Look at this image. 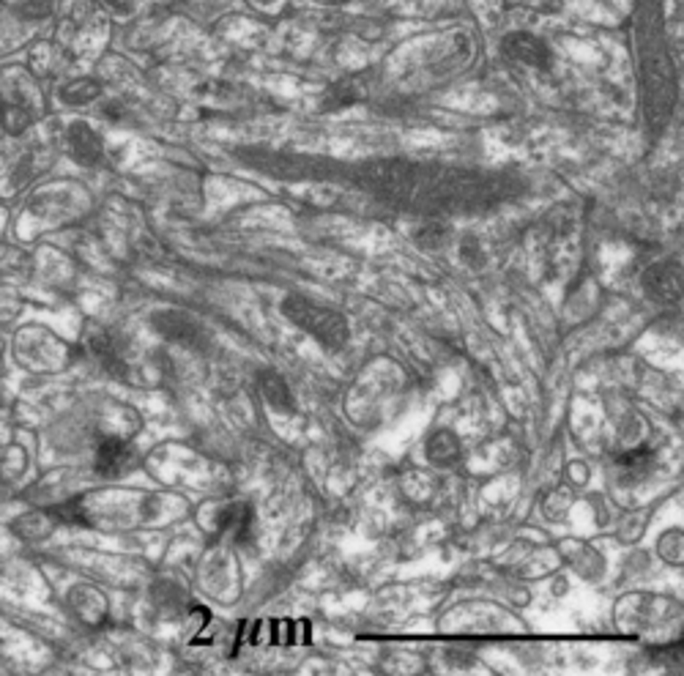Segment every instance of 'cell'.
<instances>
[{"instance_id":"6da1fadb","label":"cell","mask_w":684,"mask_h":676,"mask_svg":"<svg viewBox=\"0 0 684 676\" xmlns=\"http://www.w3.org/2000/svg\"><path fill=\"white\" fill-rule=\"evenodd\" d=\"M282 312L293 320L296 326H302L304 332H310L312 337H318L323 345H342L348 337V326H345V318L329 307H318L302 296H287L282 302Z\"/></svg>"},{"instance_id":"7a4b0ae2","label":"cell","mask_w":684,"mask_h":676,"mask_svg":"<svg viewBox=\"0 0 684 676\" xmlns=\"http://www.w3.org/2000/svg\"><path fill=\"white\" fill-rule=\"evenodd\" d=\"M135 468V449L121 438H102L96 449V471L105 476H121Z\"/></svg>"},{"instance_id":"3957f363","label":"cell","mask_w":684,"mask_h":676,"mask_svg":"<svg viewBox=\"0 0 684 676\" xmlns=\"http://www.w3.org/2000/svg\"><path fill=\"white\" fill-rule=\"evenodd\" d=\"M504 52L520 63H529V67L537 69H547L550 67V50L545 42H539L531 34H509L504 39Z\"/></svg>"},{"instance_id":"277c9868","label":"cell","mask_w":684,"mask_h":676,"mask_svg":"<svg viewBox=\"0 0 684 676\" xmlns=\"http://www.w3.org/2000/svg\"><path fill=\"white\" fill-rule=\"evenodd\" d=\"M153 324H156V329H159L161 334L170 337V340H176V342L198 345L200 337H203V326L194 324L192 318H186V315H181V312H161V315L153 318Z\"/></svg>"},{"instance_id":"5b68a950","label":"cell","mask_w":684,"mask_h":676,"mask_svg":"<svg viewBox=\"0 0 684 676\" xmlns=\"http://www.w3.org/2000/svg\"><path fill=\"white\" fill-rule=\"evenodd\" d=\"M69 148L77 162L93 165V162H99V156H102V138L96 135L88 123L77 121L69 126Z\"/></svg>"},{"instance_id":"8992f818","label":"cell","mask_w":684,"mask_h":676,"mask_svg":"<svg viewBox=\"0 0 684 676\" xmlns=\"http://www.w3.org/2000/svg\"><path fill=\"white\" fill-rule=\"evenodd\" d=\"M679 282H681V271H679V266L673 261H668V263H663L657 269H651V274L646 277L649 294L655 296V299H660V302L679 299V291H681Z\"/></svg>"},{"instance_id":"52a82bcc","label":"cell","mask_w":684,"mask_h":676,"mask_svg":"<svg viewBox=\"0 0 684 676\" xmlns=\"http://www.w3.org/2000/svg\"><path fill=\"white\" fill-rule=\"evenodd\" d=\"M216 523H219V529H222V531L231 529L241 545H244V542H249V539H252V534H255V518H252V509H249L247 504H241V501H236V504H231V507H224V509L219 512Z\"/></svg>"},{"instance_id":"ba28073f","label":"cell","mask_w":684,"mask_h":676,"mask_svg":"<svg viewBox=\"0 0 684 676\" xmlns=\"http://www.w3.org/2000/svg\"><path fill=\"white\" fill-rule=\"evenodd\" d=\"M257 383H260V392H263V400H266V403H271V405L279 408V411H293L290 389H287V383H285L277 373L266 370L263 375H260Z\"/></svg>"},{"instance_id":"9c48e42d","label":"cell","mask_w":684,"mask_h":676,"mask_svg":"<svg viewBox=\"0 0 684 676\" xmlns=\"http://www.w3.org/2000/svg\"><path fill=\"white\" fill-rule=\"evenodd\" d=\"M428 455H430V460L433 463H441V466H449V463H454L460 458V444H458V438H454L452 433H436L433 438H430V444H428Z\"/></svg>"},{"instance_id":"30bf717a","label":"cell","mask_w":684,"mask_h":676,"mask_svg":"<svg viewBox=\"0 0 684 676\" xmlns=\"http://www.w3.org/2000/svg\"><path fill=\"white\" fill-rule=\"evenodd\" d=\"M63 102H72V105H85L90 99H96L99 96V85H96L93 80H77L72 83L69 88H63Z\"/></svg>"},{"instance_id":"8fae6325","label":"cell","mask_w":684,"mask_h":676,"mask_svg":"<svg viewBox=\"0 0 684 676\" xmlns=\"http://www.w3.org/2000/svg\"><path fill=\"white\" fill-rule=\"evenodd\" d=\"M0 123H4L12 135H20L22 129L30 123V115L20 105H4V107H0Z\"/></svg>"}]
</instances>
